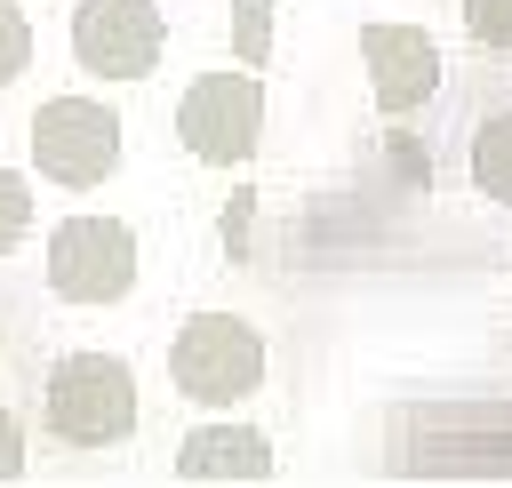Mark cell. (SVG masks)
Listing matches in <instances>:
<instances>
[{"label":"cell","instance_id":"8fae6325","mask_svg":"<svg viewBox=\"0 0 512 488\" xmlns=\"http://www.w3.org/2000/svg\"><path fill=\"white\" fill-rule=\"evenodd\" d=\"M24 224H32V192H24L16 168H0V256L24 240Z\"/></svg>","mask_w":512,"mask_h":488},{"label":"cell","instance_id":"52a82bcc","mask_svg":"<svg viewBox=\"0 0 512 488\" xmlns=\"http://www.w3.org/2000/svg\"><path fill=\"white\" fill-rule=\"evenodd\" d=\"M360 64H368L376 112H416L440 88V48L416 24H360Z\"/></svg>","mask_w":512,"mask_h":488},{"label":"cell","instance_id":"277c9868","mask_svg":"<svg viewBox=\"0 0 512 488\" xmlns=\"http://www.w3.org/2000/svg\"><path fill=\"white\" fill-rule=\"evenodd\" d=\"M32 168L64 192H88L120 168V112H104L96 96H48L32 112Z\"/></svg>","mask_w":512,"mask_h":488},{"label":"cell","instance_id":"5bb4252c","mask_svg":"<svg viewBox=\"0 0 512 488\" xmlns=\"http://www.w3.org/2000/svg\"><path fill=\"white\" fill-rule=\"evenodd\" d=\"M16 472H24V424L0 408V480H16Z\"/></svg>","mask_w":512,"mask_h":488},{"label":"cell","instance_id":"5b68a950","mask_svg":"<svg viewBox=\"0 0 512 488\" xmlns=\"http://www.w3.org/2000/svg\"><path fill=\"white\" fill-rule=\"evenodd\" d=\"M48 288L64 304H120L136 288V232L120 216H64L48 232Z\"/></svg>","mask_w":512,"mask_h":488},{"label":"cell","instance_id":"30bf717a","mask_svg":"<svg viewBox=\"0 0 512 488\" xmlns=\"http://www.w3.org/2000/svg\"><path fill=\"white\" fill-rule=\"evenodd\" d=\"M24 64H32V24H24L16 0H0V88H8Z\"/></svg>","mask_w":512,"mask_h":488},{"label":"cell","instance_id":"4fadbf2b","mask_svg":"<svg viewBox=\"0 0 512 488\" xmlns=\"http://www.w3.org/2000/svg\"><path fill=\"white\" fill-rule=\"evenodd\" d=\"M232 40H240V56H248V64H264V40H272V0H240Z\"/></svg>","mask_w":512,"mask_h":488},{"label":"cell","instance_id":"7a4b0ae2","mask_svg":"<svg viewBox=\"0 0 512 488\" xmlns=\"http://www.w3.org/2000/svg\"><path fill=\"white\" fill-rule=\"evenodd\" d=\"M168 376H176V392L200 400V408L248 400V392L264 384V336H256V320H240V312H200V320H184L176 344H168Z\"/></svg>","mask_w":512,"mask_h":488},{"label":"cell","instance_id":"9c48e42d","mask_svg":"<svg viewBox=\"0 0 512 488\" xmlns=\"http://www.w3.org/2000/svg\"><path fill=\"white\" fill-rule=\"evenodd\" d=\"M472 184L496 208H512V112H488L480 120V136H472Z\"/></svg>","mask_w":512,"mask_h":488},{"label":"cell","instance_id":"3957f363","mask_svg":"<svg viewBox=\"0 0 512 488\" xmlns=\"http://www.w3.org/2000/svg\"><path fill=\"white\" fill-rule=\"evenodd\" d=\"M264 136V80L256 72H200L184 96H176V144L208 168H232L248 160Z\"/></svg>","mask_w":512,"mask_h":488},{"label":"cell","instance_id":"7c38bea8","mask_svg":"<svg viewBox=\"0 0 512 488\" xmlns=\"http://www.w3.org/2000/svg\"><path fill=\"white\" fill-rule=\"evenodd\" d=\"M464 24L480 48H512V0H464Z\"/></svg>","mask_w":512,"mask_h":488},{"label":"cell","instance_id":"6da1fadb","mask_svg":"<svg viewBox=\"0 0 512 488\" xmlns=\"http://www.w3.org/2000/svg\"><path fill=\"white\" fill-rule=\"evenodd\" d=\"M40 416L64 448H120L136 432V376L112 352H64L40 376Z\"/></svg>","mask_w":512,"mask_h":488},{"label":"cell","instance_id":"8992f818","mask_svg":"<svg viewBox=\"0 0 512 488\" xmlns=\"http://www.w3.org/2000/svg\"><path fill=\"white\" fill-rule=\"evenodd\" d=\"M160 40H168V24L152 0H80V16H72V56L96 80H144L160 64Z\"/></svg>","mask_w":512,"mask_h":488},{"label":"cell","instance_id":"ba28073f","mask_svg":"<svg viewBox=\"0 0 512 488\" xmlns=\"http://www.w3.org/2000/svg\"><path fill=\"white\" fill-rule=\"evenodd\" d=\"M264 472H272V448L248 424H208L176 448V480H264Z\"/></svg>","mask_w":512,"mask_h":488}]
</instances>
